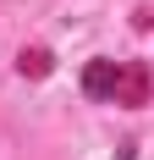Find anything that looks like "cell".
<instances>
[{"mask_svg": "<svg viewBox=\"0 0 154 160\" xmlns=\"http://www.w3.org/2000/svg\"><path fill=\"white\" fill-rule=\"evenodd\" d=\"M143 99H149V72H143V66H132V61H121L110 105H143Z\"/></svg>", "mask_w": 154, "mask_h": 160, "instance_id": "1", "label": "cell"}, {"mask_svg": "<svg viewBox=\"0 0 154 160\" xmlns=\"http://www.w3.org/2000/svg\"><path fill=\"white\" fill-rule=\"evenodd\" d=\"M116 72H121V61H88L83 88H88L94 99H110V94H116Z\"/></svg>", "mask_w": 154, "mask_h": 160, "instance_id": "2", "label": "cell"}, {"mask_svg": "<svg viewBox=\"0 0 154 160\" xmlns=\"http://www.w3.org/2000/svg\"><path fill=\"white\" fill-rule=\"evenodd\" d=\"M44 66H50V55H44V50H22V72H33V78H39Z\"/></svg>", "mask_w": 154, "mask_h": 160, "instance_id": "3", "label": "cell"}]
</instances>
